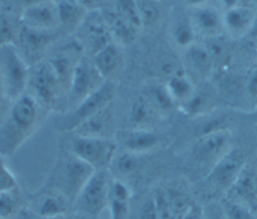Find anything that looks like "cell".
Masks as SVG:
<instances>
[{"label":"cell","instance_id":"1","mask_svg":"<svg viewBox=\"0 0 257 219\" xmlns=\"http://www.w3.org/2000/svg\"><path fill=\"white\" fill-rule=\"evenodd\" d=\"M47 113L26 92L12 101L0 121V156L13 155L35 133Z\"/></svg>","mask_w":257,"mask_h":219},{"label":"cell","instance_id":"2","mask_svg":"<svg viewBox=\"0 0 257 219\" xmlns=\"http://www.w3.org/2000/svg\"><path fill=\"white\" fill-rule=\"evenodd\" d=\"M95 170L66 150V155L56 163L52 174V190L64 195L73 205L83 185Z\"/></svg>","mask_w":257,"mask_h":219},{"label":"cell","instance_id":"3","mask_svg":"<svg viewBox=\"0 0 257 219\" xmlns=\"http://www.w3.org/2000/svg\"><path fill=\"white\" fill-rule=\"evenodd\" d=\"M26 93L32 96L47 112L57 108L61 96H65L59 80L47 59L29 67Z\"/></svg>","mask_w":257,"mask_h":219},{"label":"cell","instance_id":"4","mask_svg":"<svg viewBox=\"0 0 257 219\" xmlns=\"http://www.w3.org/2000/svg\"><path fill=\"white\" fill-rule=\"evenodd\" d=\"M116 83L105 81L95 92L90 94L72 109L60 113L54 121V128L60 133H70L87 118L114 101Z\"/></svg>","mask_w":257,"mask_h":219},{"label":"cell","instance_id":"5","mask_svg":"<svg viewBox=\"0 0 257 219\" xmlns=\"http://www.w3.org/2000/svg\"><path fill=\"white\" fill-rule=\"evenodd\" d=\"M69 134L67 151L90 165L94 170L108 169L115 157L117 143L114 138L87 137Z\"/></svg>","mask_w":257,"mask_h":219},{"label":"cell","instance_id":"6","mask_svg":"<svg viewBox=\"0 0 257 219\" xmlns=\"http://www.w3.org/2000/svg\"><path fill=\"white\" fill-rule=\"evenodd\" d=\"M29 66L14 44L0 46V82L11 103L26 92Z\"/></svg>","mask_w":257,"mask_h":219},{"label":"cell","instance_id":"7","mask_svg":"<svg viewBox=\"0 0 257 219\" xmlns=\"http://www.w3.org/2000/svg\"><path fill=\"white\" fill-rule=\"evenodd\" d=\"M108 169L95 170L78 193L73 206L90 218H96L108 205L111 184Z\"/></svg>","mask_w":257,"mask_h":219},{"label":"cell","instance_id":"8","mask_svg":"<svg viewBox=\"0 0 257 219\" xmlns=\"http://www.w3.org/2000/svg\"><path fill=\"white\" fill-rule=\"evenodd\" d=\"M231 139V132L225 128L202 134L191 149L193 163L207 174L214 164L232 147Z\"/></svg>","mask_w":257,"mask_h":219},{"label":"cell","instance_id":"9","mask_svg":"<svg viewBox=\"0 0 257 219\" xmlns=\"http://www.w3.org/2000/svg\"><path fill=\"white\" fill-rule=\"evenodd\" d=\"M72 36L80 45L83 55L92 58L100 49L112 42L101 10H90Z\"/></svg>","mask_w":257,"mask_h":219},{"label":"cell","instance_id":"10","mask_svg":"<svg viewBox=\"0 0 257 219\" xmlns=\"http://www.w3.org/2000/svg\"><path fill=\"white\" fill-rule=\"evenodd\" d=\"M104 82L105 79L95 67L92 59L83 55L74 69L64 111L75 107L82 100L99 89Z\"/></svg>","mask_w":257,"mask_h":219},{"label":"cell","instance_id":"11","mask_svg":"<svg viewBox=\"0 0 257 219\" xmlns=\"http://www.w3.org/2000/svg\"><path fill=\"white\" fill-rule=\"evenodd\" d=\"M58 31H42L21 24L14 46L28 64L32 66L47 56L51 46L58 40Z\"/></svg>","mask_w":257,"mask_h":219},{"label":"cell","instance_id":"12","mask_svg":"<svg viewBox=\"0 0 257 219\" xmlns=\"http://www.w3.org/2000/svg\"><path fill=\"white\" fill-rule=\"evenodd\" d=\"M82 56L83 51L72 36H69L68 40L61 42L57 47H54L53 44L47 53L45 59H47L52 66L65 97H67L74 69Z\"/></svg>","mask_w":257,"mask_h":219},{"label":"cell","instance_id":"13","mask_svg":"<svg viewBox=\"0 0 257 219\" xmlns=\"http://www.w3.org/2000/svg\"><path fill=\"white\" fill-rule=\"evenodd\" d=\"M247 159L242 149L231 147L209 170L206 180L211 187L223 194L229 189L246 164Z\"/></svg>","mask_w":257,"mask_h":219},{"label":"cell","instance_id":"14","mask_svg":"<svg viewBox=\"0 0 257 219\" xmlns=\"http://www.w3.org/2000/svg\"><path fill=\"white\" fill-rule=\"evenodd\" d=\"M19 19L22 25L42 31H58L59 20L57 4L53 0H39L27 4Z\"/></svg>","mask_w":257,"mask_h":219},{"label":"cell","instance_id":"15","mask_svg":"<svg viewBox=\"0 0 257 219\" xmlns=\"http://www.w3.org/2000/svg\"><path fill=\"white\" fill-rule=\"evenodd\" d=\"M224 197L240 203L257 213V169L248 161Z\"/></svg>","mask_w":257,"mask_h":219},{"label":"cell","instance_id":"16","mask_svg":"<svg viewBox=\"0 0 257 219\" xmlns=\"http://www.w3.org/2000/svg\"><path fill=\"white\" fill-rule=\"evenodd\" d=\"M114 139L124 151L135 154L149 153L159 147L161 136L153 129L146 128H125L117 130Z\"/></svg>","mask_w":257,"mask_h":219},{"label":"cell","instance_id":"17","mask_svg":"<svg viewBox=\"0 0 257 219\" xmlns=\"http://www.w3.org/2000/svg\"><path fill=\"white\" fill-rule=\"evenodd\" d=\"M70 133L87 137L114 138L116 133L114 101L87 118Z\"/></svg>","mask_w":257,"mask_h":219},{"label":"cell","instance_id":"18","mask_svg":"<svg viewBox=\"0 0 257 219\" xmlns=\"http://www.w3.org/2000/svg\"><path fill=\"white\" fill-rule=\"evenodd\" d=\"M197 33L206 39L222 36L224 31L222 12L208 4L192 8L189 16Z\"/></svg>","mask_w":257,"mask_h":219},{"label":"cell","instance_id":"19","mask_svg":"<svg viewBox=\"0 0 257 219\" xmlns=\"http://www.w3.org/2000/svg\"><path fill=\"white\" fill-rule=\"evenodd\" d=\"M92 61L105 81L116 83L124 69L123 47L110 42L100 49L92 58Z\"/></svg>","mask_w":257,"mask_h":219},{"label":"cell","instance_id":"20","mask_svg":"<svg viewBox=\"0 0 257 219\" xmlns=\"http://www.w3.org/2000/svg\"><path fill=\"white\" fill-rule=\"evenodd\" d=\"M225 33L232 38H240L249 35L256 20L257 14L254 8L243 5L222 12Z\"/></svg>","mask_w":257,"mask_h":219},{"label":"cell","instance_id":"21","mask_svg":"<svg viewBox=\"0 0 257 219\" xmlns=\"http://www.w3.org/2000/svg\"><path fill=\"white\" fill-rule=\"evenodd\" d=\"M101 11L108 26L112 42L123 48L136 42L141 33V29L121 18L113 9Z\"/></svg>","mask_w":257,"mask_h":219},{"label":"cell","instance_id":"22","mask_svg":"<svg viewBox=\"0 0 257 219\" xmlns=\"http://www.w3.org/2000/svg\"><path fill=\"white\" fill-rule=\"evenodd\" d=\"M72 203L61 193L54 190H45L33 202V210L39 217L66 215Z\"/></svg>","mask_w":257,"mask_h":219},{"label":"cell","instance_id":"23","mask_svg":"<svg viewBox=\"0 0 257 219\" xmlns=\"http://www.w3.org/2000/svg\"><path fill=\"white\" fill-rule=\"evenodd\" d=\"M56 4L59 20L58 31L70 36L83 21L88 11L77 0H60Z\"/></svg>","mask_w":257,"mask_h":219},{"label":"cell","instance_id":"24","mask_svg":"<svg viewBox=\"0 0 257 219\" xmlns=\"http://www.w3.org/2000/svg\"><path fill=\"white\" fill-rule=\"evenodd\" d=\"M162 117V115L150 104V102L141 94L133 100L127 112V128H146L152 129L153 125Z\"/></svg>","mask_w":257,"mask_h":219},{"label":"cell","instance_id":"25","mask_svg":"<svg viewBox=\"0 0 257 219\" xmlns=\"http://www.w3.org/2000/svg\"><path fill=\"white\" fill-rule=\"evenodd\" d=\"M142 95L162 116L172 110L176 105L166 83L156 78L145 83Z\"/></svg>","mask_w":257,"mask_h":219},{"label":"cell","instance_id":"26","mask_svg":"<svg viewBox=\"0 0 257 219\" xmlns=\"http://www.w3.org/2000/svg\"><path fill=\"white\" fill-rule=\"evenodd\" d=\"M132 192L130 187L121 180H111L108 205L109 219H126L130 211Z\"/></svg>","mask_w":257,"mask_h":219},{"label":"cell","instance_id":"27","mask_svg":"<svg viewBox=\"0 0 257 219\" xmlns=\"http://www.w3.org/2000/svg\"><path fill=\"white\" fill-rule=\"evenodd\" d=\"M184 51L186 53V62L195 74L202 78H206L211 75L215 67V63L205 44L195 42Z\"/></svg>","mask_w":257,"mask_h":219},{"label":"cell","instance_id":"28","mask_svg":"<svg viewBox=\"0 0 257 219\" xmlns=\"http://www.w3.org/2000/svg\"><path fill=\"white\" fill-rule=\"evenodd\" d=\"M165 83L174 101L179 105L189 100L197 90L193 80L185 71L174 74L166 79Z\"/></svg>","mask_w":257,"mask_h":219},{"label":"cell","instance_id":"29","mask_svg":"<svg viewBox=\"0 0 257 219\" xmlns=\"http://www.w3.org/2000/svg\"><path fill=\"white\" fill-rule=\"evenodd\" d=\"M197 33L189 17L179 19L172 25L171 39L180 49L186 50L196 42Z\"/></svg>","mask_w":257,"mask_h":219},{"label":"cell","instance_id":"30","mask_svg":"<svg viewBox=\"0 0 257 219\" xmlns=\"http://www.w3.org/2000/svg\"><path fill=\"white\" fill-rule=\"evenodd\" d=\"M21 205L18 187L0 193V219H14Z\"/></svg>","mask_w":257,"mask_h":219},{"label":"cell","instance_id":"31","mask_svg":"<svg viewBox=\"0 0 257 219\" xmlns=\"http://www.w3.org/2000/svg\"><path fill=\"white\" fill-rule=\"evenodd\" d=\"M20 26L19 18L9 12H0V46L14 44Z\"/></svg>","mask_w":257,"mask_h":219},{"label":"cell","instance_id":"32","mask_svg":"<svg viewBox=\"0 0 257 219\" xmlns=\"http://www.w3.org/2000/svg\"><path fill=\"white\" fill-rule=\"evenodd\" d=\"M113 11L121 18L142 30L143 25L137 5V0H113Z\"/></svg>","mask_w":257,"mask_h":219},{"label":"cell","instance_id":"33","mask_svg":"<svg viewBox=\"0 0 257 219\" xmlns=\"http://www.w3.org/2000/svg\"><path fill=\"white\" fill-rule=\"evenodd\" d=\"M143 27L154 25L161 17L162 9L159 0H137Z\"/></svg>","mask_w":257,"mask_h":219},{"label":"cell","instance_id":"34","mask_svg":"<svg viewBox=\"0 0 257 219\" xmlns=\"http://www.w3.org/2000/svg\"><path fill=\"white\" fill-rule=\"evenodd\" d=\"M220 201L228 219H257L256 212L240 203L224 196L220 198Z\"/></svg>","mask_w":257,"mask_h":219},{"label":"cell","instance_id":"35","mask_svg":"<svg viewBox=\"0 0 257 219\" xmlns=\"http://www.w3.org/2000/svg\"><path fill=\"white\" fill-rule=\"evenodd\" d=\"M159 219H176L166 187L159 186L152 192Z\"/></svg>","mask_w":257,"mask_h":219},{"label":"cell","instance_id":"36","mask_svg":"<svg viewBox=\"0 0 257 219\" xmlns=\"http://www.w3.org/2000/svg\"><path fill=\"white\" fill-rule=\"evenodd\" d=\"M140 166V155L128 151L123 150V152L115 159V168L117 172L123 176H128L135 173Z\"/></svg>","mask_w":257,"mask_h":219},{"label":"cell","instance_id":"37","mask_svg":"<svg viewBox=\"0 0 257 219\" xmlns=\"http://www.w3.org/2000/svg\"><path fill=\"white\" fill-rule=\"evenodd\" d=\"M203 219H228L220 199H213L202 205Z\"/></svg>","mask_w":257,"mask_h":219},{"label":"cell","instance_id":"38","mask_svg":"<svg viewBox=\"0 0 257 219\" xmlns=\"http://www.w3.org/2000/svg\"><path fill=\"white\" fill-rule=\"evenodd\" d=\"M17 187V180L11 170L5 165L3 157L0 156V193Z\"/></svg>","mask_w":257,"mask_h":219},{"label":"cell","instance_id":"39","mask_svg":"<svg viewBox=\"0 0 257 219\" xmlns=\"http://www.w3.org/2000/svg\"><path fill=\"white\" fill-rule=\"evenodd\" d=\"M138 219H159L153 195H149L141 204Z\"/></svg>","mask_w":257,"mask_h":219},{"label":"cell","instance_id":"40","mask_svg":"<svg viewBox=\"0 0 257 219\" xmlns=\"http://www.w3.org/2000/svg\"><path fill=\"white\" fill-rule=\"evenodd\" d=\"M245 89L250 100L257 104V65L250 70L246 78Z\"/></svg>","mask_w":257,"mask_h":219},{"label":"cell","instance_id":"41","mask_svg":"<svg viewBox=\"0 0 257 219\" xmlns=\"http://www.w3.org/2000/svg\"><path fill=\"white\" fill-rule=\"evenodd\" d=\"M180 219H203L202 206L193 203Z\"/></svg>","mask_w":257,"mask_h":219},{"label":"cell","instance_id":"42","mask_svg":"<svg viewBox=\"0 0 257 219\" xmlns=\"http://www.w3.org/2000/svg\"><path fill=\"white\" fill-rule=\"evenodd\" d=\"M87 11L90 10H102L101 6L105 0H77Z\"/></svg>","mask_w":257,"mask_h":219},{"label":"cell","instance_id":"43","mask_svg":"<svg viewBox=\"0 0 257 219\" xmlns=\"http://www.w3.org/2000/svg\"><path fill=\"white\" fill-rule=\"evenodd\" d=\"M247 1L249 0H219V4L222 7L223 11L236 8L243 5H248Z\"/></svg>","mask_w":257,"mask_h":219},{"label":"cell","instance_id":"44","mask_svg":"<svg viewBox=\"0 0 257 219\" xmlns=\"http://www.w3.org/2000/svg\"><path fill=\"white\" fill-rule=\"evenodd\" d=\"M5 101H8L6 96H5V93L3 91V88H2V84L0 82V121L2 120V118L4 117L6 111H4V107H5ZM9 102V101H8Z\"/></svg>","mask_w":257,"mask_h":219},{"label":"cell","instance_id":"45","mask_svg":"<svg viewBox=\"0 0 257 219\" xmlns=\"http://www.w3.org/2000/svg\"><path fill=\"white\" fill-rule=\"evenodd\" d=\"M207 2H208V0H186V3L192 8L199 7V6H202V5H206Z\"/></svg>","mask_w":257,"mask_h":219},{"label":"cell","instance_id":"46","mask_svg":"<svg viewBox=\"0 0 257 219\" xmlns=\"http://www.w3.org/2000/svg\"><path fill=\"white\" fill-rule=\"evenodd\" d=\"M249 36H250L253 40H255V41L257 42V20H256V22H255V24H254V26H253L251 32L249 33Z\"/></svg>","mask_w":257,"mask_h":219},{"label":"cell","instance_id":"47","mask_svg":"<svg viewBox=\"0 0 257 219\" xmlns=\"http://www.w3.org/2000/svg\"><path fill=\"white\" fill-rule=\"evenodd\" d=\"M37 219H68L66 215H58V216H52V217H39Z\"/></svg>","mask_w":257,"mask_h":219},{"label":"cell","instance_id":"48","mask_svg":"<svg viewBox=\"0 0 257 219\" xmlns=\"http://www.w3.org/2000/svg\"><path fill=\"white\" fill-rule=\"evenodd\" d=\"M249 1H250V2H253L254 4H256V5H257V0H249Z\"/></svg>","mask_w":257,"mask_h":219},{"label":"cell","instance_id":"49","mask_svg":"<svg viewBox=\"0 0 257 219\" xmlns=\"http://www.w3.org/2000/svg\"><path fill=\"white\" fill-rule=\"evenodd\" d=\"M53 1H55V2H58V1H60V0H53Z\"/></svg>","mask_w":257,"mask_h":219},{"label":"cell","instance_id":"50","mask_svg":"<svg viewBox=\"0 0 257 219\" xmlns=\"http://www.w3.org/2000/svg\"><path fill=\"white\" fill-rule=\"evenodd\" d=\"M159 1H161V0H159Z\"/></svg>","mask_w":257,"mask_h":219}]
</instances>
